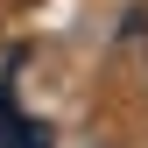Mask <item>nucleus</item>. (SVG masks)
<instances>
[{"label":"nucleus","mask_w":148,"mask_h":148,"mask_svg":"<svg viewBox=\"0 0 148 148\" xmlns=\"http://www.w3.org/2000/svg\"><path fill=\"white\" fill-rule=\"evenodd\" d=\"M0 148H49V134H42V127H14Z\"/></svg>","instance_id":"f257e3e1"}]
</instances>
